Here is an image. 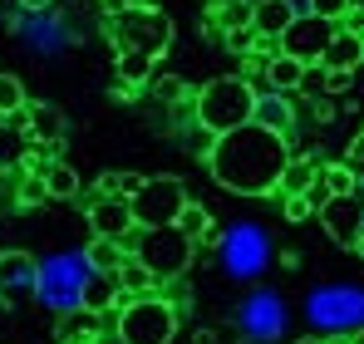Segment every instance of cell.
Segmentation results:
<instances>
[{
  "instance_id": "6da1fadb",
  "label": "cell",
  "mask_w": 364,
  "mask_h": 344,
  "mask_svg": "<svg viewBox=\"0 0 364 344\" xmlns=\"http://www.w3.org/2000/svg\"><path fill=\"white\" fill-rule=\"evenodd\" d=\"M286 163H291V138H281L261 123H242V128L217 138L207 172L217 187H227L237 197H271L281 187Z\"/></svg>"
},
{
  "instance_id": "7a4b0ae2",
  "label": "cell",
  "mask_w": 364,
  "mask_h": 344,
  "mask_svg": "<svg viewBox=\"0 0 364 344\" xmlns=\"http://www.w3.org/2000/svg\"><path fill=\"white\" fill-rule=\"evenodd\" d=\"M256 118V89L246 84L242 74H217V79H207L202 89H197V123L207 128V133H232V128H242Z\"/></svg>"
},
{
  "instance_id": "3957f363",
  "label": "cell",
  "mask_w": 364,
  "mask_h": 344,
  "mask_svg": "<svg viewBox=\"0 0 364 344\" xmlns=\"http://www.w3.org/2000/svg\"><path fill=\"white\" fill-rule=\"evenodd\" d=\"M178 335V305L158 295H138L119 305V344H173Z\"/></svg>"
},
{
  "instance_id": "277c9868",
  "label": "cell",
  "mask_w": 364,
  "mask_h": 344,
  "mask_svg": "<svg viewBox=\"0 0 364 344\" xmlns=\"http://www.w3.org/2000/svg\"><path fill=\"white\" fill-rule=\"evenodd\" d=\"M192 197H187V187H182V177H143L138 182V192L128 197V212H133V222L143 231H158V227H178L182 207H187Z\"/></svg>"
},
{
  "instance_id": "5b68a950",
  "label": "cell",
  "mask_w": 364,
  "mask_h": 344,
  "mask_svg": "<svg viewBox=\"0 0 364 344\" xmlns=\"http://www.w3.org/2000/svg\"><path fill=\"white\" fill-rule=\"evenodd\" d=\"M123 246H128V256H138L158 281L182 276V271H187V261H192V251H197L178 227H158V231H143V227H138Z\"/></svg>"
},
{
  "instance_id": "8992f818",
  "label": "cell",
  "mask_w": 364,
  "mask_h": 344,
  "mask_svg": "<svg viewBox=\"0 0 364 344\" xmlns=\"http://www.w3.org/2000/svg\"><path fill=\"white\" fill-rule=\"evenodd\" d=\"M109 35H114L119 50H138V55H153V59L168 55V45H173V25H168V15L158 5H128V10H119Z\"/></svg>"
},
{
  "instance_id": "52a82bcc",
  "label": "cell",
  "mask_w": 364,
  "mask_h": 344,
  "mask_svg": "<svg viewBox=\"0 0 364 344\" xmlns=\"http://www.w3.org/2000/svg\"><path fill=\"white\" fill-rule=\"evenodd\" d=\"M335 30L340 25H330V20H320V15H296L291 20V30L281 35V55L301 59V64H320V55H325V45L335 40Z\"/></svg>"
},
{
  "instance_id": "ba28073f",
  "label": "cell",
  "mask_w": 364,
  "mask_h": 344,
  "mask_svg": "<svg viewBox=\"0 0 364 344\" xmlns=\"http://www.w3.org/2000/svg\"><path fill=\"white\" fill-rule=\"evenodd\" d=\"M315 217H320V227H325L330 241H340L345 251H355V241L364 236V187L350 192V197H330Z\"/></svg>"
},
{
  "instance_id": "9c48e42d",
  "label": "cell",
  "mask_w": 364,
  "mask_h": 344,
  "mask_svg": "<svg viewBox=\"0 0 364 344\" xmlns=\"http://www.w3.org/2000/svg\"><path fill=\"white\" fill-rule=\"evenodd\" d=\"M89 236H109V241H128L138 222H133V212H128V197H94L89 202Z\"/></svg>"
},
{
  "instance_id": "30bf717a",
  "label": "cell",
  "mask_w": 364,
  "mask_h": 344,
  "mask_svg": "<svg viewBox=\"0 0 364 344\" xmlns=\"http://www.w3.org/2000/svg\"><path fill=\"white\" fill-rule=\"evenodd\" d=\"M10 123H15V128H25L35 143H64V128H69L60 109H55V104H40V99H30V104L10 118Z\"/></svg>"
},
{
  "instance_id": "8fae6325",
  "label": "cell",
  "mask_w": 364,
  "mask_h": 344,
  "mask_svg": "<svg viewBox=\"0 0 364 344\" xmlns=\"http://www.w3.org/2000/svg\"><path fill=\"white\" fill-rule=\"evenodd\" d=\"M301 10H296V0H256V15H251V30L261 35V40H281L286 30H291V20H296Z\"/></svg>"
},
{
  "instance_id": "7c38bea8",
  "label": "cell",
  "mask_w": 364,
  "mask_h": 344,
  "mask_svg": "<svg viewBox=\"0 0 364 344\" xmlns=\"http://www.w3.org/2000/svg\"><path fill=\"white\" fill-rule=\"evenodd\" d=\"M320 64L330 69V74H355L364 64V35H350V30H335V40L325 45V55Z\"/></svg>"
},
{
  "instance_id": "4fadbf2b",
  "label": "cell",
  "mask_w": 364,
  "mask_h": 344,
  "mask_svg": "<svg viewBox=\"0 0 364 344\" xmlns=\"http://www.w3.org/2000/svg\"><path fill=\"white\" fill-rule=\"evenodd\" d=\"M114 305H123V290L114 276H89L84 286H79V310H89V315H109Z\"/></svg>"
},
{
  "instance_id": "5bb4252c",
  "label": "cell",
  "mask_w": 364,
  "mask_h": 344,
  "mask_svg": "<svg viewBox=\"0 0 364 344\" xmlns=\"http://www.w3.org/2000/svg\"><path fill=\"white\" fill-rule=\"evenodd\" d=\"M320 168H325L320 158H296V153H291V163L281 172V187H276L271 197H305V192L320 182Z\"/></svg>"
},
{
  "instance_id": "9a60e30c",
  "label": "cell",
  "mask_w": 364,
  "mask_h": 344,
  "mask_svg": "<svg viewBox=\"0 0 364 344\" xmlns=\"http://www.w3.org/2000/svg\"><path fill=\"white\" fill-rule=\"evenodd\" d=\"M251 123H261V128H271V133L291 138V128H296L291 94H261V99H256V118H251Z\"/></svg>"
},
{
  "instance_id": "2e32d148",
  "label": "cell",
  "mask_w": 364,
  "mask_h": 344,
  "mask_svg": "<svg viewBox=\"0 0 364 344\" xmlns=\"http://www.w3.org/2000/svg\"><path fill=\"white\" fill-rule=\"evenodd\" d=\"M30 148H35V138L25 128H15L10 118H0V172H20L25 158H30Z\"/></svg>"
},
{
  "instance_id": "e0dca14e",
  "label": "cell",
  "mask_w": 364,
  "mask_h": 344,
  "mask_svg": "<svg viewBox=\"0 0 364 344\" xmlns=\"http://www.w3.org/2000/svg\"><path fill=\"white\" fill-rule=\"evenodd\" d=\"M251 15H256V0H217L207 10V25H217L222 40H227L232 30H251Z\"/></svg>"
},
{
  "instance_id": "ac0fdd59",
  "label": "cell",
  "mask_w": 364,
  "mask_h": 344,
  "mask_svg": "<svg viewBox=\"0 0 364 344\" xmlns=\"http://www.w3.org/2000/svg\"><path fill=\"white\" fill-rule=\"evenodd\" d=\"M84 261H89V271H99V276H114L123 261H128V246H123V241H109V236H89V246H84Z\"/></svg>"
},
{
  "instance_id": "d6986e66",
  "label": "cell",
  "mask_w": 364,
  "mask_h": 344,
  "mask_svg": "<svg viewBox=\"0 0 364 344\" xmlns=\"http://www.w3.org/2000/svg\"><path fill=\"white\" fill-rule=\"evenodd\" d=\"M114 281H119V290H123V300H138V295H153V286H158V276L138 261V256H128L119 271H114Z\"/></svg>"
},
{
  "instance_id": "ffe728a7",
  "label": "cell",
  "mask_w": 364,
  "mask_h": 344,
  "mask_svg": "<svg viewBox=\"0 0 364 344\" xmlns=\"http://www.w3.org/2000/svg\"><path fill=\"white\" fill-rule=\"evenodd\" d=\"M35 286V261L25 251H0V290H30Z\"/></svg>"
},
{
  "instance_id": "44dd1931",
  "label": "cell",
  "mask_w": 364,
  "mask_h": 344,
  "mask_svg": "<svg viewBox=\"0 0 364 344\" xmlns=\"http://www.w3.org/2000/svg\"><path fill=\"white\" fill-rule=\"evenodd\" d=\"M301 74H305L301 59L276 55L271 64H266V89H271V94H296V89H301Z\"/></svg>"
},
{
  "instance_id": "7402d4cb",
  "label": "cell",
  "mask_w": 364,
  "mask_h": 344,
  "mask_svg": "<svg viewBox=\"0 0 364 344\" xmlns=\"http://www.w3.org/2000/svg\"><path fill=\"white\" fill-rule=\"evenodd\" d=\"M153 69H158V59H153V55H138V50H119V74H114V79L133 84V89H148Z\"/></svg>"
},
{
  "instance_id": "603a6c76",
  "label": "cell",
  "mask_w": 364,
  "mask_h": 344,
  "mask_svg": "<svg viewBox=\"0 0 364 344\" xmlns=\"http://www.w3.org/2000/svg\"><path fill=\"white\" fill-rule=\"evenodd\" d=\"M320 192L325 197H350V192H360V172L350 163H325L320 168Z\"/></svg>"
},
{
  "instance_id": "cb8c5ba5",
  "label": "cell",
  "mask_w": 364,
  "mask_h": 344,
  "mask_svg": "<svg viewBox=\"0 0 364 344\" xmlns=\"http://www.w3.org/2000/svg\"><path fill=\"white\" fill-rule=\"evenodd\" d=\"M45 187H50V202H74L84 187H79V172L69 163H50L45 168Z\"/></svg>"
},
{
  "instance_id": "d4e9b609",
  "label": "cell",
  "mask_w": 364,
  "mask_h": 344,
  "mask_svg": "<svg viewBox=\"0 0 364 344\" xmlns=\"http://www.w3.org/2000/svg\"><path fill=\"white\" fill-rule=\"evenodd\" d=\"M148 94H153L158 104H168V109H173V104H182V99H192L197 89H187L178 74H153V79H148Z\"/></svg>"
},
{
  "instance_id": "484cf974",
  "label": "cell",
  "mask_w": 364,
  "mask_h": 344,
  "mask_svg": "<svg viewBox=\"0 0 364 344\" xmlns=\"http://www.w3.org/2000/svg\"><path fill=\"white\" fill-rule=\"evenodd\" d=\"M178 231L187 236V241H192V246H197V241L212 231V217H207V207H202V202H187V207H182V217H178Z\"/></svg>"
},
{
  "instance_id": "4316f807",
  "label": "cell",
  "mask_w": 364,
  "mask_h": 344,
  "mask_svg": "<svg viewBox=\"0 0 364 344\" xmlns=\"http://www.w3.org/2000/svg\"><path fill=\"white\" fill-rule=\"evenodd\" d=\"M45 202H50L45 177H40V172H25V177H20V192H15V207H20V212H30V207H45Z\"/></svg>"
},
{
  "instance_id": "83f0119b",
  "label": "cell",
  "mask_w": 364,
  "mask_h": 344,
  "mask_svg": "<svg viewBox=\"0 0 364 344\" xmlns=\"http://www.w3.org/2000/svg\"><path fill=\"white\" fill-rule=\"evenodd\" d=\"M25 104H30V99H25V84H20L15 74H0V118H15Z\"/></svg>"
},
{
  "instance_id": "f1b7e54d",
  "label": "cell",
  "mask_w": 364,
  "mask_h": 344,
  "mask_svg": "<svg viewBox=\"0 0 364 344\" xmlns=\"http://www.w3.org/2000/svg\"><path fill=\"white\" fill-rule=\"evenodd\" d=\"M301 94H310V99H325V94H330V69H325V64H305Z\"/></svg>"
},
{
  "instance_id": "f546056e",
  "label": "cell",
  "mask_w": 364,
  "mask_h": 344,
  "mask_svg": "<svg viewBox=\"0 0 364 344\" xmlns=\"http://www.w3.org/2000/svg\"><path fill=\"white\" fill-rule=\"evenodd\" d=\"M212 148H217V133H207L202 123H192V128H187V153L207 163V158H212Z\"/></svg>"
},
{
  "instance_id": "4dcf8cb0",
  "label": "cell",
  "mask_w": 364,
  "mask_h": 344,
  "mask_svg": "<svg viewBox=\"0 0 364 344\" xmlns=\"http://www.w3.org/2000/svg\"><path fill=\"white\" fill-rule=\"evenodd\" d=\"M350 5H355V0H305V10H310V15H320V20H330V25H340Z\"/></svg>"
},
{
  "instance_id": "1f68e13d",
  "label": "cell",
  "mask_w": 364,
  "mask_h": 344,
  "mask_svg": "<svg viewBox=\"0 0 364 344\" xmlns=\"http://www.w3.org/2000/svg\"><path fill=\"white\" fill-rule=\"evenodd\" d=\"M281 212H286L291 222H305V217H315V207H310V197H281Z\"/></svg>"
},
{
  "instance_id": "d6a6232c",
  "label": "cell",
  "mask_w": 364,
  "mask_h": 344,
  "mask_svg": "<svg viewBox=\"0 0 364 344\" xmlns=\"http://www.w3.org/2000/svg\"><path fill=\"white\" fill-rule=\"evenodd\" d=\"M222 45H232V50H237V55H251V50H256V30H232V35H227V40H222Z\"/></svg>"
},
{
  "instance_id": "836d02e7",
  "label": "cell",
  "mask_w": 364,
  "mask_h": 344,
  "mask_svg": "<svg viewBox=\"0 0 364 344\" xmlns=\"http://www.w3.org/2000/svg\"><path fill=\"white\" fill-rule=\"evenodd\" d=\"M340 30H350V35H364V5H350V10H345Z\"/></svg>"
},
{
  "instance_id": "e575fe53",
  "label": "cell",
  "mask_w": 364,
  "mask_h": 344,
  "mask_svg": "<svg viewBox=\"0 0 364 344\" xmlns=\"http://www.w3.org/2000/svg\"><path fill=\"white\" fill-rule=\"evenodd\" d=\"M345 163H350V168H355V172L364 168V133H360V138H355V148H350V158H345Z\"/></svg>"
},
{
  "instance_id": "d590c367",
  "label": "cell",
  "mask_w": 364,
  "mask_h": 344,
  "mask_svg": "<svg viewBox=\"0 0 364 344\" xmlns=\"http://www.w3.org/2000/svg\"><path fill=\"white\" fill-rule=\"evenodd\" d=\"M114 99H119V104H128V99H138V94H133V84H123V79H114Z\"/></svg>"
},
{
  "instance_id": "8d00e7d4",
  "label": "cell",
  "mask_w": 364,
  "mask_h": 344,
  "mask_svg": "<svg viewBox=\"0 0 364 344\" xmlns=\"http://www.w3.org/2000/svg\"><path fill=\"white\" fill-rule=\"evenodd\" d=\"M350 79H355V74H330V94H345V89H350Z\"/></svg>"
},
{
  "instance_id": "74e56055",
  "label": "cell",
  "mask_w": 364,
  "mask_h": 344,
  "mask_svg": "<svg viewBox=\"0 0 364 344\" xmlns=\"http://www.w3.org/2000/svg\"><path fill=\"white\" fill-rule=\"evenodd\" d=\"M20 10H50V0H15Z\"/></svg>"
},
{
  "instance_id": "f35d334b",
  "label": "cell",
  "mask_w": 364,
  "mask_h": 344,
  "mask_svg": "<svg viewBox=\"0 0 364 344\" xmlns=\"http://www.w3.org/2000/svg\"><path fill=\"white\" fill-rule=\"evenodd\" d=\"M104 10H109V15H119V10H128V0H104Z\"/></svg>"
},
{
  "instance_id": "ab89813d",
  "label": "cell",
  "mask_w": 364,
  "mask_h": 344,
  "mask_svg": "<svg viewBox=\"0 0 364 344\" xmlns=\"http://www.w3.org/2000/svg\"><path fill=\"white\" fill-rule=\"evenodd\" d=\"M320 344H355V340H350V335H325Z\"/></svg>"
},
{
  "instance_id": "60d3db41",
  "label": "cell",
  "mask_w": 364,
  "mask_h": 344,
  "mask_svg": "<svg viewBox=\"0 0 364 344\" xmlns=\"http://www.w3.org/2000/svg\"><path fill=\"white\" fill-rule=\"evenodd\" d=\"M355 256H360V261H364V236H360V241H355Z\"/></svg>"
},
{
  "instance_id": "b9f144b4",
  "label": "cell",
  "mask_w": 364,
  "mask_h": 344,
  "mask_svg": "<svg viewBox=\"0 0 364 344\" xmlns=\"http://www.w3.org/2000/svg\"><path fill=\"white\" fill-rule=\"evenodd\" d=\"M350 340H355V344H364V330H355V335H350Z\"/></svg>"
},
{
  "instance_id": "7bdbcfd3",
  "label": "cell",
  "mask_w": 364,
  "mask_h": 344,
  "mask_svg": "<svg viewBox=\"0 0 364 344\" xmlns=\"http://www.w3.org/2000/svg\"><path fill=\"white\" fill-rule=\"evenodd\" d=\"M301 344H320V340H301Z\"/></svg>"
}]
</instances>
